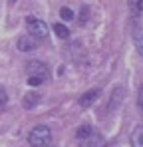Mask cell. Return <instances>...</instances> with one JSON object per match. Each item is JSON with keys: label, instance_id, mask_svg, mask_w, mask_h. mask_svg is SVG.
I'll return each instance as SVG.
<instances>
[{"label": "cell", "instance_id": "obj_1", "mask_svg": "<svg viewBox=\"0 0 143 147\" xmlns=\"http://www.w3.org/2000/svg\"><path fill=\"white\" fill-rule=\"evenodd\" d=\"M52 141V131L48 125H36L28 133V143L32 147H48Z\"/></svg>", "mask_w": 143, "mask_h": 147}, {"label": "cell", "instance_id": "obj_2", "mask_svg": "<svg viewBox=\"0 0 143 147\" xmlns=\"http://www.w3.org/2000/svg\"><path fill=\"white\" fill-rule=\"evenodd\" d=\"M26 24H28V32L32 34L34 40H44V38H48V26H46L44 20L34 18V16H28L26 18Z\"/></svg>", "mask_w": 143, "mask_h": 147}, {"label": "cell", "instance_id": "obj_3", "mask_svg": "<svg viewBox=\"0 0 143 147\" xmlns=\"http://www.w3.org/2000/svg\"><path fill=\"white\" fill-rule=\"evenodd\" d=\"M26 74H30V78H42V80H46L50 70H48V66L44 62L30 60V62L26 64Z\"/></svg>", "mask_w": 143, "mask_h": 147}, {"label": "cell", "instance_id": "obj_4", "mask_svg": "<svg viewBox=\"0 0 143 147\" xmlns=\"http://www.w3.org/2000/svg\"><path fill=\"white\" fill-rule=\"evenodd\" d=\"M42 101V96H40V92H28L26 96L22 98V105L26 107V109H32V107H36L38 103Z\"/></svg>", "mask_w": 143, "mask_h": 147}, {"label": "cell", "instance_id": "obj_5", "mask_svg": "<svg viewBox=\"0 0 143 147\" xmlns=\"http://www.w3.org/2000/svg\"><path fill=\"white\" fill-rule=\"evenodd\" d=\"M38 46V40H34L32 36H24L18 40V50L20 52H32V50H36Z\"/></svg>", "mask_w": 143, "mask_h": 147}, {"label": "cell", "instance_id": "obj_6", "mask_svg": "<svg viewBox=\"0 0 143 147\" xmlns=\"http://www.w3.org/2000/svg\"><path fill=\"white\" fill-rule=\"evenodd\" d=\"M97 98H99V90H95V88L94 90H88V92L80 98V105H82V107H90Z\"/></svg>", "mask_w": 143, "mask_h": 147}, {"label": "cell", "instance_id": "obj_7", "mask_svg": "<svg viewBox=\"0 0 143 147\" xmlns=\"http://www.w3.org/2000/svg\"><path fill=\"white\" fill-rule=\"evenodd\" d=\"M133 40H135V46L141 52L143 50V26H141V18L135 20V26H133Z\"/></svg>", "mask_w": 143, "mask_h": 147}, {"label": "cell", "instance_id": "obj_8", "mask_svg": "<svg viewBox=\"0 0 143 147\" xmlns=\"http://www.w3.org/2000/svg\"><path fill=\"white\" fill-rule=\"evenodd\" d=\"M92 133H94V127L86 123V125H80V127H78L76 137H78L80 141H86V139H90V137H92Z\"/></svg>", "mask_w": 143, "mask_h": 147}, {"label": "cell", "instance_id": "obj_9", "mask_svg": "<svg viewBox=\"0 0 143 147\" xmlns=\"http://www.w3.org/2000/svg\"><path fill=\"white\" fill-rule=\"evenodd\" d=\"M131 145H133V147H143V125H137V127L133 129Z\"/></svg>", "mask_w": 143, "mask_h": 147}, {"label": "cell", "instance_id": "obj_10", "mask_svg": "<svg viewBox=\"0 0 143 147\" xmlns=\"http://www.w3.org/2000/svg\"><path fill=\"white\" fill-rule=\"evenodd\" d=\"M54 32H56V36H58V38H62V40L70 38V28H68V26H64L62 22H56V24H54Z\"/></svg>", "mask_w": 143, "mask_h": 147}, {"label": "cell", "instance_id": "obj_11", "mask_svg": "<svg viewBox=\"0 0 143 147\" xmlns=\"http://www.w3.org/2000/svg\"><path fill=\"white\" fill-rule=\"evenodd\" d=\"M121 98H123V90L121 88H115L113 90V96H111V101H109V109H115L117 103L121 101Z\"/></svg>", "mask_w": 143, "mask_h": 147}, {"label": "cell", "instance_id": "obj_12", "mask_svg": "<svg viewBox=\"0 0 143 147\" xmlns=\"http://www.w3.org/2000/svg\"><path fill=\"white\" fill-rule=\"evenodd\" d=\"M60 16H62V20H72L74 18V10L64 6V8H60Z\"/></svg>", "mask_w": 143, "mask_h": 147}, {"label": "cell", "instance_id": "obj_13", "mask_svg": "<svg viewBox=\"0 0 143 147\" xmlns=\"http://www.w3.org/2000/svg\"><path fill=\"white\" fill-rule=\"evenodd\" d=\"M88 18H90V8H88V6H84V8H82V12H80V22H86Z\"/></svg>", "mask_w": 143, "mask_h": 147}, {"label": "cell", "instance_id": "obj_14", "mask_svg": "<svg viewBox=\"0 0 143 147\" xmlns=\"http://www.w3.org/2000/svg\"><path fill=\"white\" fill-rule=\"evenodd\" d=\"M46 80H42V78H28V84L32 86V88H36V86H42Z\"/></svg>", "mask_w": 143, "mask_h": 147}, {"label": "cell", "instance_id": "obj_15", "mask_svg": "<svg viewBox=\"0 0 143 147\" xmlns=\"http://www.w3.org/2000/svg\"><path fill=\"white\" fill-rule=\"evenodd\" d=\"M6 103H8V94H6V90L0 88V107H4Z\"/></svg>", "mask_w": 143, "mask_h": 147}, {"label": "cell", "instance_id": "obj_16", "mask_svg": "<svg viewBox=\"0 0 143 147\" xmlns=\"http://www.w3.org/2000/svg\"><path fill=\"white\" fill-rule=\"evenodd\" d=\"M101 145H103V137H97L92 143H86V147H101Z\"/></svg>", "mask_w": 143, "mask_h": 147}]
</instances>
